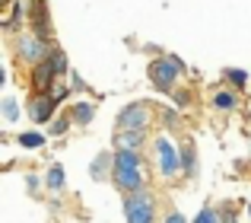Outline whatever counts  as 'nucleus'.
Segmentation results:
<instances>
[{"instance_id": "f257e3e1", "label": "nucleus", "mask_w": 251, "mask_h": 223, "mask_svg": "<svg viewBox=\"0 0 251 223\" xmlns=\"http://www.w3.org/2000/svg\"><path fill=\"white\" fill-rule=\"evenodd\" d=\"M115 185L124 195L143 192V160L137 156V150H115V172H111Z\"/></svg>"}, {"instance_id": "f03ea898", "label": "nucleus", "mask_w": 251, "mask_h": 223, "mask_svg": "<svg viewBox=\"0 0 251 223\" xmlns=\"http://www.w3.org/2000/svg\"><path fill=\"white\" fill-rule=\"evenodd\" d=\"M181 74H184V61L175 57V55H162L150 64V83H153L159 93H169Z\"/></svg>"}, {"instance_id": "7ed1b4c3", "label": "nucleus", "mask_w": 251, "mask_h": 223, "mask_svg": "<svg viewBox=\"0 0 251 223\" xmlns=\"http://www.w3.org/2000/svg\"><path fill=\"white\" fill-rule=\"evenodd\" d=\"M124 217L127 223H156V201L150 192H134L124 198Z\"/></svg>"}, {"instance_id": "20e7f679", "label": "nucleus", "mask_w": 251, "mask_h": 223, "mask_svg": "<svg viewBox=\"0 0 251 223\" xmlns=\"http://www.w3.org/2000/svg\"><path fill=\"white\" fill-rule=\"evenodd\" d=\"M16 51H19V57H23L25 64L35 67V64L48 61V57L54 55V45H51V38H42V35H35V32H25V35L19 38Z\"/></svg>"}, {"instance_id": "39448f33", "label": "nucleus", "mask_w": 251, "mask_h": 223, "mask_svg": "<svg viewBox=\"0 0 251 223\" xmlns=\"http://www.w3.org/2000/svg\"><path fill=\"white\" fill-rule=\"evenodd\" d=\"M153 121V106L150 102H130L118 112V131H147V124Z\"/></svg>"}, {"instance_id": "423d86ee", "label": "nucleus", "mask_w": 251, "mask_h": 223, "mask_svg": "<svg viewBox=\"0 0 251 223\" xmlns=\"http://www.w3.org/2000/svg\"><path fill=\"white\" fill-rule=\"evenodd\" d=\"M153 147H156V163H159V172L166 175V179H175V175L181 172V150H178L169 137H156Z\"/></svg>"}, {"instance_id": "0eeeda50", "label": "nucleus", "mask_w": 251, "mask_h": 223, "mask_svg": "<svg viewBox=\"0 0 251 223\" xmlns=\"http://www.w3.org/2000/svg\"><path fill=\"white\" fill-rule=\"evenodd\" d=\"M61 77V70H57V64L51 61H42L35 64V67L29 70V80H32V89H35V96H48L51 89H54V80Z\"/></svg>"}, {"instance_id": "6e6552de", "label": "nucleus", "mask_w": 251, "mask_h": 223, "mask_svg": "<svg viewBox=\"0 0 251 223\" xmlns=\"http://www.w3.org/2000/svg\"><path fill=\"white\" fill-rule=\"evenodd\" d=\"M29 29L42 38H51V10L48 0H29Z\"/></svg>"}, {"instance_id": "1a4fd4ad", "label": "nucleus", "mask_w": 251, "mask_h": 223, "mask_svg": "<svg viewBox=\"0 0 251 223\" xmlns=\"http://www.w3.org/2000/svg\"><path fill=\"white\" fill-rule=\"evenodd\" d=\"M54 109H57V102L51 99V96H35V99L29 102V115H32V121H38V124L51 121Z\"/></svg>"}, {"instance_id": "9d476101", "label": "nucleus", "mask_w": 251, "mask_h": 223, "mask_svg": "<svg viewBox=\"0 0 251 223\" xmlns=\"http://www.w3.org/2000/svg\"><path fill=\"white\" fill-rule=\"evenodd\" d=\"M115 172V153H99L96 160H92V166H89V175H92V182H102V179H108V175Z\"/></svg>"}, {"instance_id": "9b49d317", "label": "nucleus", "mask_w": 251, "mask_h": 223, "mask_svg": "<svg viewBox=\"0 0 251 223\" xmlns=\"http://www.w3.org/2000/svg\"><path fill=\"white\" fill-rule=\"evenodd\" d=\"M210 102H213V109H220V112H232L239 106V93H235V89H216Z\"/></svg>"}, {"instance_id": "f8f14e48", "label": "nucleus", "mask_w": 251, "mask_h": 223, "mask_svg": "<svg viewBox=\"0 0 251 223\" xmlns=\"http://www.w3.org/2000/svg\"><path fill=\"white\" fill-rule=\"evenodd\" d=\"M143 143V131H118L115 134V147L118 150H137Z\"/></svg>"}, {"instance_id": "ddd939ff", "label": "nucleus", "mask_w": 251, "mask_h": 223, "mask_svg": "<svg viewBox=\"0 0 251 223\" xmlns=\"http://www.w3.org/2000/svg\"><path fill=\"white\" fill-rule=\"evenodd\" d=\"M92 115H96V106H92V102H76V106L70 109V118H74L76 124H89Z\"/></svg>"}, {"instance_id": "4468645a", "label": "nucleus", "mask_w": 251, "mask_h": 223, "mask_svg": "<svg viewBox=\"0 0 251 223\" xmlns=\"http://www.w3.org/2000/svg\"><path fill=\"white\" fill-rule=\"evenodd\" d=\"M16 143L23 150H38V147H45V134H38V131H25V134L16 137Z\"/></svg>"}, {"instance_id": "2eb2a0df", "label": "nucleus", "mask_w": 251, "mask_h": 223, "mask_svg": "<svg viewBox=\"0 0 251 223\" xmlns=\"http://www.w3.org/2000/svg\"><path fill=\"white\" fill-rule=\"evenodd\" d=\"M45 185H48L51 192H61V188H64V166H61V163H54V166L48 169V175H45Z\"/></svg>"}, {"instance_id": "dca6fc26", "label": "nucleus", "mask_w": 251, "mask_h": 223, "mask_svg": "<svg viewBox=\"0 0 251 223\" xmlns=\"http://www.w3.org/2000/svg\"><path fill=\"white\" fill-rule=\"evenodd\" d=\"M0 115H3V121H6V124L19 121V102L13 99V96H6V99L0 102Z\"/></svg>"}, {"instance_id": "f3484780", "label": "nucleus", "mask_w": 251, "mask_h": 223, "mask_svg": "<svg viewBox=\"0 0 251 223\" xmlns=\"http://www.w3.org/2000/svg\"><path fill=\"white\" fill-rule=\"evenodd\" d=\"M181 172H188V175L197 172V153H194L191 143H184V147H181Z\"/></svg>"}, {"instance_id": "a211bd4d", "label": "nucleus", "mask_w": 251, "mask_h": 223, "mask_svg": "<svg viewBox=\"0 0 251 223\" xmlns=\"http://www.w3.org/2000/svg\"><path fill=\"white\" fill-rule=\"evenodd\" d=\"M223 77H226V83H232L235 89H242L248 83V70H242V67H226V70H223Z\"/></svg>"}, {"instance_id": "6ab92c4d", "label": "nucleus", "mask_w": 251, "mask_h": 223, "mask_svg": "<svg viewBox=\"0 0 251 223\" xmlns=\"http://www.w3.org/2000/svg\"><path fill=\"white\" fill-rule=\"evenodd\" d=\"M67 128H70V118H67V115L54 118V124H51V137H61V134H64Z\"/></svg>"}, {"instance_id": "aec40b11", "label": "nucleus", "mask_w": 251, "mask_h": 223, "mask_svg": "<svg viewBox=\"0 0 251 223\" xmlns=\"http://www.w3.org/2000/svg\"><path fill=\"white\" fill-rule=\"evenodd\" d=\"M194 223H220V214L213 211V207H203L201 214H197V220Z\"/></svg>"}, {"instance_id": "412c9836", "label": "nucleus", "mask_w": 251, "mask_h": 223, "mask_svg": "<svg viewBox=\"0 0 251 223\" xmlns=\"http://www.w3.org/2000/svg\"><path fill=\"white\" fill-rule=\"evenodd\" d=\"M162 124H166L169 131H175L178 128V112L175 109H162Z\"/></svg>"}, {"instance_id": "4be33fe9", "label": "nucleus", "mask_w": 251, "mask_h": 223, "mask_svg": "<svg viewBox=\"0 0 251 223\" xmlns=\"http://www.w3.org/2000/svg\"><path fill=\"white\" fill-rule=\"evenodd\" d=\"M188 96H191V93H184V89H181V93H175V106H178V109H184V106L191 102Z\"/></svg>"}, {"instance_id": "5701e85b", "label": "nucleus", "mask_w": 251, "mask_h": 223, "mask_svg": "<svg viewBox=\"0 0 251 223\" xmlns=\"http://www.w3.org/2000/svg\"><path fill=\"white\" fill-rule=\"evenodd\" d=\"M162 223H188V220H184V214H169Z\"/></svg>"}, {"instance_id": "b1692460", "label": "nucleus", "mask_w": 251, "mask_h": 223, "mask_svg": "<svg viewBox=\"0 0 251 223\" xmlns=\"http://www.w3.org/2000/svg\"><path fill=\"white\" fill-rule=\"evenodd\" d=\"M226 223H235V220H232V217H229V220H226Z\"/></svg>"}, {"instance_id": "393cba45", "label": "nucleus", "mask_w": 251, "mask_h": 223, "mask_svg": "<svg viewBox=\"0 0 251 223\" xmlns=\"http://www.w3.org/2000/svg\"><path fill=\"white\" fill-rule=\"evenodd\" d=\"M248 217H251V204H248Z\"/></svg>"}]
</instances>
